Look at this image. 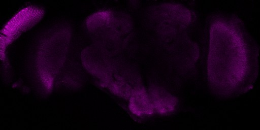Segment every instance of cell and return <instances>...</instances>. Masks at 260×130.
Returning a JSON list of instances; mask_svg holds the SVG:
<instances>
[{
  "mask_svg": "<svg viewBox=\"0 0 260 130\" xmlns=\"http://www.w3.org/2000/svg\"><path fill=\"white\" fill-rule=\"evenodd\" d=\"M128 101L129 110L137 116L142 117L154 112L148 92L142 85L135 89Z\"/></svg>",
  "mask_w": 260,
  "mask_h": 130,
  "instance_id": "277c9868",
  "label": "cell"
},
{
  "mask_svg": "<svg viewBox=\"0 0 260 130\" xmlns=\"http://www.w3.org/2000/svg\"><path fill=\"white\" fill-rule=\"evenodd\" d=\"M102 85L116 95L128 100L135 89L142 84L139 73L135 68L121 60L111 77Z\"/></svg>",
  "mask_w": 260,
  "mask_h": 130,
  "instance_id": "7a4b0ae2",
  "label": "cell"
},
{
  "mask_svg": "<svg viewBox=\"0 0 260 130\" xmlns=\"http://www.w3.org/2000/svg\"><path fill=\"white\" fill-rule=\"evenodd\" d=\"M211 31L209 55V78L212 85L221 86V90L240 89L251 83L253 69L256 68V52L252 50L251 40L241 26L229 21H220Z\"/></svg>",
  "mask_w": 260,
  "mask_h": 130,
  "instance_id": "6da1fadb",
  "label": "cell"
},
{
  "mask_svg": "<svg viewBox=\"0 0 260 130\" xmlns=\"http://www.w3.org/2000/svg\"><path fill=\"white\" fill-rule=\"evenodd\" d=\"M148 92L154 112L168 114L176 109L178 103L176 98L163 88L152 86Z\"/></svg>",
  "mask_w": 260,
  "mask_h": 130,
  "instance_id": "3957f363",
  "label": "cell"
}]
</instances>
